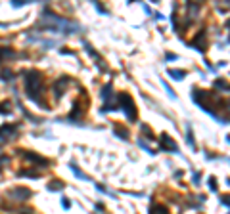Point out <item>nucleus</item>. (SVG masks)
Returning a JSON list of instances; mask_svg holds the SVG:
<instances>
[{
  "mask_svg": "<svg viewBox=\"0 0 230 214\" xmlns=\"http://www.w3.org/2000/svg\"><path fill=\"white\" fill-rule=\"evenodd\" d=\"M117 101H119V107L125 111L127 119H129V120H136V115H138V113H136V105H134V101L130 99V96L119 94V96H117Z\"/></svg>",
  "mask_w": 230,
  "mask_h": 214,
  "instance_id": "nucleus-1",
  "label": "nucleus"
},
{
  "mask_svg": "<svg viewBox=\"0 0 230 214\" xmlns=\"http://www.w3.org/2000/svg\"><path fill=\"white\" fill-rule=\"evenodd\" d=\"M205 40H207V33L205 31H200L198 35H196L194 38H192V42H190V46L192 48H196L198 52H205V48H207V44H205Z\"/></svg>",
  "mask_w": 230,
  "mask_h": 214,
  "instance_id": "nucleus-2",
  "label": "nucleus"
},
{
  "mask_svg": "<svg viewBox=\"0 0 230 214\" xmlns=\"http://www.w3.org/2000/svg\"><path fill=\"white\" fill-rule=\"evenodd\" d=\"M159 143H161V149H163V151H177V153H178L177 143H174V142L171 140V136H169V134H161Z\"/></svg>",
  "mask_w": 230,
  "mask_h": 214,
  "instance_id": "nucleus-3",
  "label": "nucleus"
},
{
  "mask_svg": "<svg viewBox=\"0 0 230 214\" xmlns=\"http://www.w3.org/2000/svg\"><path fill=\"white\" fill-rule=\"evenodd\" d=\"M113 132H115V134H117V136L121 138V140H127V138H129V130H127L125 126H121V124H115Z\"/></svg>",
  "mask_w": 230,
  "mask_h": 214,
  "instance_id": "nucleus-4",
  "label": "nucleus"
},
{
  "mask_svg": "<svg viewBox=\"0 0 230 214\" xmlns=\"http://www.w3.org/2000/svg\"><path fill=\"white\" fill-rule=\"evenodd\" d=\"M169 75L174 78V81H182L186 76V71H180V69H169Z\"/></svg>",
  "mask_w": 230,
  "mask_h": 214,
  "instance_id": "nucleus-5",
  "label": "nucleus"
},
{
  "mask_svg": "<svg viewBox=\"0 0 230 214\" xmlns=\"http://www.w3.org/2000/svg\"><path fill=\"white\" fill-rule=\"evenodd\" d=\"M109 96H111V84H106V86H104V90H102V98L107 101V99H109Z\"/></svg>",
  "mask_w": 230,
  "mask_h": 214,
  "instance_id": "nucleus-6",
  "label": "nucleus"
},
{
  "mask_svg": "<svg viewBox=\"0 0 230 214\" xmlns=\"http://www.w3.org/2000/svg\"><path fill=\"white\" fill-rule=\"evenodd\" d=\"M138 145H140V147H142V149H144V151H146L148 155H151V157H153V155H156V151H153V149H150V147H148V145H146L144 142H142V140H138Z\"/></svg>",
  "mask_w": 230,
  "mask_h": 214,
  "instance_id": "nucleus-7",
  "label": "nucleus"
},
{
  "mask_svg": "<svg viewBox=\"0 0 230 214\" xmlns=\"http://www.w3.org/2000/svg\"><path fill=\"white\" fill-rule=\"evenodd\" d=\"M186 138H188V145H192V149H196V142H194V134L190 132V126H188V132H186Z\"/></svg>",
  "mask_w": 230,
  "mask_h": 214,
  "instance_id": "nucleus-8",
  "label": "nucleus"
},
{
  "mask_svg": "<svg viewBox=\"0 0 230 214\" xmlns=\"http://www.w3.org/2000/svg\"><path fill=\"white\" fill-rule=\"evenodd\" d=\"M215 86L217 88H223V90H228V92H230V84L224 82V81H215Z\"/></svg>",
  "mask_w": 230,
  "mask_h": 214,
  "instance_id": "nucleus-9",
  "label": "nucleus"
},
{
  "mask_svg": "<svg viewBox=\"0 0 230 214\" xmlns=\"http://www.w3.org/2000/svg\"><path fill=\"white\" fill-rule=\"evenodd\" d=\"M209 189L211 191H217V180H215V176L209 178Z\"/></svg>",
  "mask_w": 230,
  "mask_h": 214,
  "instance_id": "nucleus-10",
  "label": "nucleus"
},
{
  "mask_svg": "<svg viewBox=\"0 0 230 214\" xmlns=\"http://www.w3.org/2000/svg\"><path fill=\"white\" fill-rule=\"evenodd\" d=\"M161 84H163V88H165V90H167V94H169V96H171V98L174 99V92H173V88H171V86H169L167 82H161Z\"/></svg>",
  "mask_w": 230,
  "mask_h": 214,
  "instance_id": "nucleus-11",
  "label": "nucleus"
},
{
  "mask_svg": "<svg viewBox=\"0 0 230 214\" xmlns=\"http://www.w3.org/2000/svg\"><path fill=\"white\" fill-rule=\"evenodd\" d=\"M221 203H223V205H226V207H230V195H223L221 197Z\"/></svg>",
  "mask_w": 230,
  "mask_h": 214,
  "instance_id": "nucleus-12",
  "label": "nucleus"
},
{
  "mask_svg": "<svg viewBox=\"0 0 230 214\" xmlns=\"http://www.w3.org/2000/svg\"><path fill=\"white\" fill-rule=\"evenodd\" d=\"M48 189H61V186H60V182H56V184L52 182V184L48 186Z\"/></svg>",
  "mask_w": 230,
  "mask_h": 214,
  "instance_id": "nucleus-13",
  "label": "nucleus"
},
{
  "mask_svg": "<svg viewBox=\"0 0 230 214\" xmlns=\"http://www.w3.org/2000/svg\"><path fill=\"white\" fill-rule=\"evenodd\" d=\"M63 203H61V205H63V208H69L71 207V203H69V199H61Z\"/></svg>",
  "mask_w": 230,
  "mask_h": 214,
  "instance_id": "nucleus-14",
  "label": "nucleus"
},
{
  "mask_svg": "<svg viewBox=\"0 0 230 214\" xmlns=\"http://www.w3.org/2000/svg\"><path fill=\"white\" fill-rule=\"evenodd\" d=\"M194 182H196V184H200V172H196V174H194Z\"/></svg>",
  "mask_w": 230,
  "mask_h": 214,
  "instance_id": "nucleus-15",
  "label": "nucleus"
},
{
  "mask_svg": "<svg viewBox=\"0 0 230 214\" xmlns=\"http://www.w3.org/2000/svg\"><path fill=\"white\" fill-rule=\"evenodd\" d=\"M226 27H230V19H228V21H226Z\"/></svg>",
  "mask_w": 230,
  "mask_h": 214,
  "instance_id": "nucleus-16",
  "label": "nucleus"
},
{
  "mask_svg": "<svg viewBox=\"0 0 230 214\" xmlns=\"http://www.w3.org/2000/svg\"><path fill=\"white\" fill-rule=\"evenodd\" d=\"M226 182H228V184H230V178H228V180H226Z\"/></svg>",
  "mask_w": 230,
  "mask_h": 214,
  "instance_id": "nucleus-17",
  "label": "nucleus"
}]
</instances>
